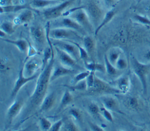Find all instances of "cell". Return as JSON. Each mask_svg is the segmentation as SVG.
<instances>
[{"mask_svg": "<svg viewBox=\"0 0 150 131\" xmlns=\"http://www.w3.org/2000/svg\"><path fill=\"white\" fill-rule=\"evenodd\" d=\"M145 11L146 12V13L148 14V15H149V16L150 17V4L147 5L145 8Z\"/></svg>", "mask_w": 150, "mask_h": 131, "instance_id": "obj_50", "label": "cell"}, {"mask_svg": "<svg viewBox=\"0 0 150 131\" xmlns=\"http://www.w3.org/2000/svg\"><path fill=\"white\" fill-rule=\"evenodd\" d=\"M1 39L6 43L15 45L18 48V49L22 53H27L28 48V41L23 39L12 40L9 39L1 38Z\"/></svg>", "mask_w": 150, "mask_h": 131, "instance_id": "obj_25", "label": "cell"}, {"mask_svg": "<svg viewBox=\"0 0 150 131\" xmlns=\"http://www.w3.org/2000/svg\"><path fill=\"white\" fill-rule=\"evenodd\" d=\"M28 41V40H27ZM28 51H27V58H31L36 56L37 54V50L36 48L30 43V42L28 41Z\"/></svg>", "mask_w": 150, "mask_h": 131, "instance_id": "obj_44", "label": "cell"}, {"mask_svg": "<svg viewBox=\"0 0 150 131\" xmlns=\"http://www.w3.org/2000/svg\"><path fill=\"white\" fill-rule=\"evenodd\" d=\"M95 73L96 72L94 71H90L88 75L87 76L86 79L87 85V88H88L87 89L91 88L94 84L95 77H96Z\"/></svg>", "mask_w": 150, "mask_h": 131, "instance_id": "obj_42", "label": "cell"}, {"mask_svg": "<svg viewBox=\"0 0 150 131\" xmlns=\"http://www.w3.org/2000/svg\"><path fill=\"white\" fill-rule=\"evenodd\" d=\"M26 9H32L35 11V9L32 8L29 4H24L19 5H11L8 6H0V13L1 14L4 13H12L17 12L19 11H22Z\"/></svg>", "mask_w": 150, "mask_h": 131, "instance_id": "obj_21", "label": "cell"}, {"mask_svg": "<svg viewBox=\"0 0 150 131\" xmlns=\"http://www.w3.org/2000/svg\"><path fill=\"white\" fill-rule=\"evenodd\" d=\"M89 73H90V71L87 70L86 71H83V72H79V73L75 75V76H74V78H73L74 83H76L81 80L86 79L87 76L88 75Z\"/></svg>", "mask_w": 150, "mask_h": 131, "instance_id": "obj_43", "label": "cell"}, {"mask_svg": "<svg viewBox=\"0 0 150 131\" xmlns=\"http://www.w3.org/2000/svg\"><path fill=\"white\" fill-rule=\"evenodd\" d=\"M104 65L105 68V72L108 75L112 76H115L117 74H118L119 71H121L118 70L113 64H112L110 62V61L108 59L107 54L104 55Z\"/></svg>", "mask_w": 150, "mask_h": 131, "instance_id": "obj_30", "label": "cell"}, {"mask_svg": "<svg viewBox=\"0 0 150 131\" xmlns=\"http://www.w3.org/2000/svg\"><path fill=\"white\" fill-rule=\"evenodd\" d=\"M29 33L33 42L38 48H43L47 42L46 32L40 25H35L29 28Z\"/></svg>", "mask_w": 150, "mask_h": 131, "instance_id": "obj_10", "label": "cell"}, {"mask_svg": "<svg viewBox=\"0 0 150 131\" xmlns=\"http://www.w3.org/2000/svg\"><path fill=\"white\" fill-rule=\"evenodd\" d=\"M70 41L71 42H72L73 43H74V45H76L77 46V47L79 49V53H80V58L83 61L84 63V62H87L88 61H89L90 59V57L89 55L88 54V53L87 52L86 50L85 49V48L83 46H81L80 43H77V42L74 41Z\"/></svg>", "mask_w": 150, "mask_h": 131, "instance_id": "obj_34", "label": "cell"}, {"mask_svg": "<svg viewBox=\"0 0 150 131\" xmlns=\"http://www.w3.org/2000/svg\"><path fill=\"white\" fill-rule=\"evenodd\" d=\"M100 100L103 106L110 111L121 113L118 100L110 95H103L100 96Z\"/></svg>", "mask_w": 150, "mask_h": 131, "instance_id": "obj_17", "label": "cell"}, {"mask_svg": "<svg viewBox=\"0 0 150 131\" xmlns=\"http://www.w3.org/2000/svg\"><path fill=\"white\" fill-rule=\"evenodd\" d=\"M115 84L116 88L120 90L121 93H125L129 89L130 80L127 75L120 76L115 80Z\"/></svg>", "mask_w": 150, "mask_h": 131, "instance_id": "obj_23", "label": "cell"}, {"mask_svg": "<svg viewBox=\"0 0 150 131\" xmlns=\"http://www.w3.org/2000/svg\"><path fill=\"white\" fill-rule=\"evenodd\" d=\"M40 73H38L32 76L26 77L23 74V66L22 67L21 70H19V72L18 73V78L16 79L15 83L14 84L13 88L12 90L11 93V97L14 98L16 96V94L18 93V92L20 90V89L27 83L29 82H30L34 79H35L36 78H38L39 75Z\"/></svg>", "mask_w": 150, "mask_h": 131, "instance_id": "obj_13", "label": "cell"}, {"mask_svg": "<svg viewBox=\"0 0 150 131\" xmlns=\"http://www.w3.org/2000/svg\"><path fill=\"white\" fill-rule=\"evenodd\" d=\"M56 100V95L54 92H51L46 95L44 98L39 109V112L42 113L50 110L54 105Z\"/></svg>", "mask_w": 150, "mask_h": 131, "instance_id": "obj_20", "label": "cell"}, {"mask_svg": "<svg viewBox=\"0 0 150 131\" xmlns=\"http://www.w3.org/2000/svg\"><path fill=\"white\" fill-rule=\"evenodd\" d=\"M133 18L135 21H137V22L141 24L150 26V19L145 15L135 14L134 15Z\"/></svg>", "mask_w": 150, "mask_h": 131, "instance_id": "obj_37", "label": "cell"}, {"mask_svg": "<svg viewBox=\"0 0 150 131\" xmlns=\"http://www.w3.org/2000/svg\"><path fill=\"white\" fill-rule=\"evenodd\" d=\"M63 120L62 119L58 120L56 122H54L52 125L50 129V131H60L62 129V126L63 125Z\"/></svg>", "mask_w": 150, "mask_h": 131, "instance_id": "obj_45", "label": "cell"}, {"mask_svg": "<svg viewBox=\"0 0 150 131\" xmlns=\"http://www.w3.org/2000/svg\"><path fill=\"white\" fill-rule=\"evenodd\" d=\"M24 105L23 99H18L15 100L12 104L8 108L6 112V122L8 125H9L13 120L20 113Z\"/></svg>", "mask_w": 150, "mask_h": 131, "instance_id": "obj_15", "label": "cell"}, {"mask_svg": "<svg viewBox=\"0 0 150 131\" xmlns=\"http://www.w3.org/2000/svg\"><path fill=\"white\" fill-rule=\"evenodd\" d=\"M74 1L75 0H65L57 5L47 8L42 12L43 16L48 21L56 19L63 16L65 9L72 5Z\"/></svg>", "mask_w": 150, "mask_h": 131, "instance_id": "obj_5", "label": "cell"}, {"mask_svg": "<svg viewBox=\"0 0 150 131\" xmlns=\"http://www.w3.org/2000/svg\"><path fill=\"white\" fill-rule=\"evenodd\" d=\"M42 59L40 58L35 56L29 58L23 65L24 75L26 77H29L38 73L39 70L42 68Z\"/></svg>", "mask_w": 150, "mask_h": 131, "instance_id": "obj_11", "label": "cell"}, {"mask_svg": "<svg viewBox=\"0 0 150 131\" xmlns=\"http://www.w3.org/2000/svg\"><path fill=\"white\" fill-rule=\"evenodd\" d=\"M127 66H128V63L127 60L125 58H122L121 56L117 60L115 65V66L120 70L125 69L127 68Z\"/></svg>", "mask_w": 150, "mask_h": 131, "instance_id": "obj_41", "label": "cell"}, {"mask_svg": "<svg viewBox=\"0 0 150 131\" xmlns=\"http://www.w3.org/2000/svg\"><path fill=\"white\" fill-rule=\"evenodd\" d=\"M49 36L54 40L74 41L83 40V38L76 31L66 28H52L49 31Z\"/></svg>", "mask_w": 150, "mask_h": 131, "instance_id": "obj_3", "label": "cell"}, {"mask_svg": "<svg viewBox=\"0 0 150 131\" xmlns=\"http://www.w3.org/2000/svg\"><path fill=\"white\" fill-rule=\"evenodd\" d=\"M105 4L108 6H112L114 5V2H115V0H104Z\"/></svg>", "mask_w": 150, "mask_h": 131, "instance_id": "obj_48", "label": "cell"}, {"mask_svg": "<svg viewBox=\"0 0 150 131\" xmlns=\"http://www.w3.org/2000/svg\"><path fill=\"white\" fill-rule=\"evenodd\" d=\"M88 113L94 117H98L101 115L100 108L94 102L90 103L87 106Z\"/></svg>", "mask_w": 150, "mask_h": 131, "instance_id": "obj_35", "label": "cell"}, {"mask_svg": "<svg viewBox=\"0 0 150 131\" xmlns=\"http://www.w3.org/2000/svg\"><path fill=\"white\" fill-rule=\"evenodd\" d=\"M33 11H35L30 9H26L22 11L13 19V22L14 25H23L30 22L34 18V13Z\"/></svg>", "mask_w": 150, "mask_h": 131, "instance_id": "obj_18", "label": "cell"}, {"mask_svg": "<svg viewBox=\"0 0 150 131\" xmlns=\"http://www.w3.org/2000/svg\"><path fill=\"white\" fill-rule=\"evenodd\" d=\"M121 93V91L115 87H112L106 82L96 76L93 86L86 90L84 95H112Z\"/></svg>", "mask_w": 150, "mask_h": 131, "instance_id": "obj_2", "label": "cell"}, {"mask_svg": "<svg viewBox=\"0 0 150 131\" xmlns=\"http://www.w3.org/2000/svg\"><path fill=\"white\" fill-rule=\"evenodd\" d=\"M11 69L10 63L8 60L6 58L1 57L0 62V70L1 73H6L9 71Z\"/></svg>", "mask_w": 150, "mask_h": 131, "instance_id": "obj_36", "label": "cell"}, {"mask_svg": "<svg viewBox=\"0 0 150 131\" xmlns=\"http://www.w3.org/2000/svg\"><path fill=\"white\" fill-rule=\"evenodd\" d=\"M65 86H66L69 90L70 91H86L87 90V85L86 79H84L83 80H81L79 82H77L74 83L73 85L69 86L68 85H66Z\"/></svg>", "mask_w": 150, "mask_h": 131, "instance_id": "obj_31", "label": "cell"}, {"mask_svg": "<svg viewBox=\"0 0 150 131\" xmlns=\"http://www.w3.org/2000/svg\"><path fill=\"white\" fill-rule=\"evenodd\" d=\"M53 28H66L76 31L81 35L86 33L85 29L74 19L70 16H64L62 18L54 21L51 24Z\"/></svg>", "mask_w": 150, "mask_h": 131, "instance_id": "obj_9", "label": "cell"}, {"mask_svg": "<svg viewBox=\"0 0 150 131\" xmlns=\"http://www.w3.org/2000/svg\"><path fill=\"white\" fill-rule=\"evenodd\" d=\"M54 47L57 54V56L58 57L62 65L72 69H73L74 68L77 69L80 68L77 63V60L74 59L71 55L57 47Z\"/></svg>", "mask_w": 150, "mask_h": 131, "instance_id": "obj_14", "label": "cell"}, {"mask_svg": "<svg viewBox=\"0 0 150 131\" xmlns=\"http://www.w3.org/2000/svg\"><path fill=\"white\" fill-rule=\"evenodd\" d=\"M73 100V97L70 92V90L67 89L66 90L62 97L60 104L58 106L57 112L59 113L62 109H63L64 108H66L67 105L70 104Z\"/></svg>", "mask_w": 150, "mask_h": 131, "instance_id": "obj_26", "label": "cell"}, {"mask_svg": "<svg viewBox=\"0 0 150 131\" xmlns=\"http://www.w3.org/2000/svg\"><path fill=\"white\" fill-rule=\"evenodd\" d=\"M12 0H0V6H5L12 5Z\"/></svg>", "mask_w": 150, "mask_h": 131, "instance_id": "obj_47", "label": "cell"}, {"mask_svg": "<svg viewBox=\"0 0 150 131\" xmlns=\"http://www.w3.org/2000/svg\"><path fill=\"white\" fill-rule=\"evenodd\" d=\"M52 44L54 46L57 47L69 53L76 60L80 59L79 49L77 46L72 42L68 41L54 40L52 42Z\"/></svg>", "mask_w": 150, "mask_h": 131, "instance_id": "obj_12", "label": "cell"}, {"mask_svg": "<svg viewBox=\"0 0 150 131\" xmlns=\"http://www.w3.org/2000/svg\"><path fill=\"white\" fill-rule=\"evenodd\" d=\"M100 113H101V115H102V116L104 117V118L106 120L111 123L113 122L114 119L110 110L105 108L104 106L100 108Z\"/></svg>", "mask_w": 150, "mask_h": 131, "instance_id": "obj_38", "label": "cell"}, {"mask_svg": "<svg viewBox=\"0 0 150 131\" xmlns=\"http://www.w3.org/2000/svg\"><path fill=\"white\" fill-rule=\"evenodd\" d=\"M144 58L150 61V50H149L146 52H145V53L144 55Z\"/></svg>", "mask_w": 150, "mask_h": 131, "instance_id": "obj_49", "label": "cell"}, {"mask_svg": "<svg viewBox=\"0 0 150 131\" xmlns=\"http://www.w3.org/2000/svg\"><path fill=\"white\" fill-rule=\"evenodd\" d=\"M132 38V33L127 26L119 27L110 38V42L113 45H125Z\"/></svg>", "mask_w": 150, "mask_h": 131, "instance_id": "obj_7", "label": "cell"}, {"mask_svg": "<svg viewBox=\"0 0 150 131\" xmlns=\"http://www.w3.org/2000/svg\"><path fill=\"white\" fill-rule=\"evenodd\" d=\"M39 123L40 128L42 130H50L52 125L51 122L45 117H40Z\"/></svg>", "mask_w": 150, "mask_h": 131, "instance_id": "obj_39", "label": "cell"}, {"mask_svg": "<svg viewBox=\"0 0 150 131\" xmlns=\"http://www.w3.org/2000/svg\"><path fill=\"white\" fill-rule=\"evenodd\" d=\"M61 2L56 0H32L30 5L34 9L49 8Z\"/></svg>", "mask_w": 150, "mask_h": 131, "instance_id": "obj_24", "label": "cell"}, {"mask_svg": "<svg viewBox=\"0 0 150 131\" xmlns=\"http://www.w3.org/2000/svg\"><path fill=\"white\" fill-rule=\"evenodd\" d=\"M54 50L53 52L52 58L45 68L40 73L36 86L33 94L31 95L29 100V105L26 108L25 114L22 116V120L27 117L32 111H35L39 108L44 98L46 96L49 84L50 82V76L54 63Z\"/></svg>", "mask_w": 150, "mask_h": 131, "instance_id": "obj_1", "label": "cell"}, {"mask_svg": "<svg viewBox=\"0 0 150 131\" xmlns=\"http://www.w3.org/2000/svg\"><path fill=\"white\" fill-rule=\"evenodd\" d=\"M71 116L76 120H80L82 119V112L77 108H71L69 111Z\"/></svg>", "mask_w": 150, "mask_h": 131, "instance_id": "obj_40", "label": "cell"}, {"mask_svg": "<svg viewBox=\"0 0 150 131\" xmlns=\"http://www.w3.org/2000/svg\"><path fill=\"white\" fill-rule=\"evenodd\" d=\"M132 70L134 73L139 78L142 85L144 94L147 92V75L150 71V64H145L138 61L135 57L131 59Z\"/></svg>", "mask_w": 150, "mask_h": 131, "instance_id": "obj_4", "label": "cell"}, {"mask_svg": "<svg viewBox=\"0 0 150 131\" xmlns=\"http://www.w3.org/2000/svg\"><path fill=\"white\" fill-rule=\"evenodd\" d=\"M13 22L5 21L1 23L0 25V30L3 31L6 33V35H12L15 32V28H14Z\"/></svg>", "mask_w": 150, "mask_h": 131, "instance_id": "obj_32", "label": "cell"}, {"mask_svg": "<svg viewBox=\"0 0 150 131\" xmlns=\"http://www.w3.org/2000/svg\"><path fill=\"white\" fill-rule=\"evenodd\" d=\"M56 1H60V2H63V1H65V0H56Z\"/></svg>", "mask_w": 150, "mask_h": 131, "instance_id": "obj_52", "label": "cell"}, {"mask_svg": "<svg viewBox=\"0 0 150 131\" xmlns=\"http://www.w3.org/2000/svg\"><path fill=\"white\" fill-rule=\"evenodd\" d=\"M83 42L84 48L88 53L90 59L92 61H94L96 48V43L94 39L90 35H86L83 38Z\"/></svg>", "mask_w": 150, "mask_h": 131, "instance_id": "obj_19", "label": "cell"}, {"mask_svg": "<svg viewBox=\"0 0 150 131\" xmlns=\"http://www.w3.org/2000/svg\"><path fill=\"white\" fill-rule=\"evenodd\" d=\"M69 16L74 19L85 29L86 32H93L94 26L91 22L87 12L83 8V6L79 7L78 9L73 11Z\"/></svg>", "mask_w": 150, "mask_h": 131, "instance_id": "obj_8", "label": "cell"}, {"mask_svg": "<svg viewBox=\"0 0 150 131\" xmlns=\"http://www.w3.org/2000/svg\"><path fill=\"white\" fill-rule=\"evenodd\" d=\"M124 103L129 109L132 110H138L139 108V102L138 99L135 96H128L126 98Z\"/></svg>", "mask_w": 150, "mask_h": 131, "instance_id": "obj_29", "label": "cell"}, {"mask_svg": "<svg viewBox=\"0 0 150 131\" xmlns=\"http://www.w3.org/2000/svg\"><path fill=\"white\" fill-rule=\"evenodd\" d=\"M121 49L119 47L115 46L111 48L108 51V53L107 54L108 59L110 61V62L113 64L114 66L116 63V62L121 56Z\"/></svg>", "mask_w": 150, "mask_h": 131, "instance_id": "obj_27", "label": "cell"}, {"mask_svg": "<svg viewBox=\"0 0 150 131\" xmlns=\"http://www.w3.org/2000/svg\"><path fill=\"white\" fill-rule=\"evenodd\" d=\"M6 33L5 32H4L2 30H0V37H1V38H3L4 37H5L6 36Z\"/></svg>", "mask_w": 150, "mask_h": 131, "instance_id": "obj_51", "label": "cell"}, {"mask_svg": "<svg viewBox=\"0 0 150 131\" xmlns=\"http://www.w3.org/2000/svg\"><path fill=\"white\" fill-rule=\"evenodd\" d=\"M84 68L89 71H94V72H100L102 73L106 72H105V65H103V64L97 63L94 61H91V62H87L84 63Z\"/></svg>", "mask_w": 150, "mask_h": 131, "instance_id": "obj_28", "label": "cell"}, {"mask_svg": "<svg viewBox=\"0 0 150 131\" xmlns=\"http://www.w3.org/2000/svg\"><path fill=\"white\" fill-rule=\"evenodd\" d=\"M142 0H137V1H138V3H139L141 1H142Z\"/></svg>", "mask_w": 150, "mask_h": 131, "instance_id": "obj_53", "label": "cell"}, {"mask_svg": "<svg viewBox=\"0 0 150 131\" xmlns=\"http://www.w3.org/2000/svg\"><path fill=\"white\" fill-rule=\"evenodd\" d=\"M74 73H76V70L74 69L66 67L61 63L55 66H53L50 76V82L62 76L73 74Z\"/></svg>", "mask_w": 150, "mask_h": 131, "instance_id": "obj_16", "label": "cell"}, {"mask_svg": "<svg viewBox=\"0 0 150 131\" xmlns=\"http://www.w3.org/2000/svg\"><path fill=\"white\" fill-rule=\"evenodd\" d=\"M83 8L87 12L91 22L96 29L100 23L105 14L103 9L100 5L93 0L90 1L86 5L83 6Z\"/></svg>", "mask_w": 150, "mask_h": 131, "instance_id": "obj_6", "label": "cell"}, {"mask_svg": "<svg viewBox=\"0 0 150 131\" xmlns=\"http://www.w3.org/2000/svg\"><path fill=\"white\" fill-rule=\"evenodd\" d=\"M61 130L64 131H79L80 129L72 119H67L63 123Z\"/></svg>", "mask_w": 150, "mask_h": 131, "instance_id": "obj_33", "label": "cell"}, {"mask_svg": "<svg viewBox=\"0 0 150 131\" xmlns=\"http://www.w3.org/2000/svg\"><path fill=\"white\" fill-rule=\"evenodd\" d=\"M88 124H89L90 129L93 131H104V129L102 127L98 125L97 124L91 122H89Z\"/></svg>", "mask_w": 150, "mask_h": 131, "instance_id": "obj_46", "label": "cell"}, {"mask_svg": "<svg viewBox=\"0 0 150 131\" xmlns=\"http://www.w3.org/2000/svg\"><path fill=\"white\" fill-rule=\"evenodd\" d=\"M116 14V11L114 9H111L110 10L107 11L101 20L100 23L98 25V26L95 29L94 31V33L95 36H97L99 32L101 30V29L105 26L107 24H108L115 16Z\"/></svg>", "mask_w": 150, "mask_h": 131, "instance_id": "obj_22", "label": "cell"}]
</instances>
